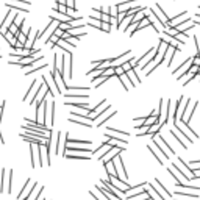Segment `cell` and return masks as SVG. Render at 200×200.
<instances>
[{
  "label": "cell",
  "mask_w": 200,
  "mask_h": 200,
  "mask_svg": "<svg viewBox=\"0 0 200 200\" xmlns=\"http://www.w3.org/2000/svg\"><path fill=\"white\" fill-rule=\"evenodd\" d=\"M174 127H175V130L180 133V135H181L183 138L188 139V142H192L195 138H198V135H197L195 131H192V130L189 128L188 122H184L183 119H178V121L174 124Z\"/></svg>",
  "instance_id": "cell-1"
},
{
  "label": "cell",
  "mask_w": 200,
  "mask_h": 200,
  "mask_svg": "<svg viewBox=\"0 0 200 200\" xmlns=\"http://www.w3.org/2000/svg\"><path fill=\"white\" fill-rule=\"evenodd\" d=\"M52 78H53V82H55V85H56V92H58V94H63V91H64L66 88H67V85H66V82H64V77H63L61 71L56 67V64H53Z\"/></svg>",
  "instance_id": "cell-2"
},
{
  "label": "cell",
  "mask_w": 200,
  "mask_h": 200,
  "mask_svg": "<svg viewBox=\"0 0 200 200\" xmlns=\"http://www.w3.org/2000/svg\"><path fill=\"white\" fill-rule=\"evenodd\" d=\"M17 13H19V11H14L13 8H9V9H8L6 17L3 19L2 25H0V35H3V33H6V31H8V27H9L13 22H14V20L17 19V16H19Z\"/></svg>",
  "instance_id": "cell-3"
},
{
  "label": "cell",
  "mask_w": 200,
  "mask_h": 200,
  "mask_svg": "<svg viewBox=\"0 0 200 200\" xmlns=\"http://www.w3.org/2000/svg\"><path fill=\"white\" fill-rule=\"evenodd\" d=\"M39 149V166L44 167V166H50V153H49V144H42V145H38Z\"/></svg>",
  "instance_id": "cell-4"
},
{
  "label": "cell",
  "mask_w": 200,
  "mask_h": 200,
  "mask_svg": "<svg viewBox=\"0 0 200 200\" xmlns=\"http://www.w3.org/2000/svg\"><path fill=\"white\" fill-rule=\"evenodd\" d=\"M170 105H172V102L170 100H166V99H163L161 102H159V122H161L163 125H164V122L166 121H169V110H170Z\"/></svg>",
  "instance_id": "cell-5"
},
{
  "label": "cell",
  "mask_w": 200,
  "mask_h": 200,
  "mask_svg": "<svg viewBox=\"0 0 200 200\" xmlns=\"http://www.w3.org/2000/svg\"><path fill=\"white\" fill-rule=\"evenodd\" d=\"M61 74L64 78H72V53H67V55L63 56V69Z\"/></svg>",
  "instance_id": "cell-6"
},
{
  "label": "cell",
  "mask_w": 200,
  "mask_h": 200,
  "mask_svg": "<svg viewBox=\"0 0 200 200\" xmlns=\"http://www.w3.org/2000/svg\"><path fill=\"white\" fill-rule=\"evenodd\" d=\"M66 153H78V155H91L92 150L89 147H83V145H66L64 155Z\"/></svg>",
  "instance_id": "cell-7"
},
{
  "label": "cell",
  "mask_w": 200,
  "mask_h": 200,
  "mask_svg": "<svg viewBox=\"0 0 200 200\" xmlns=\"http://www.w3.org/2000/svg\"><path fill=\"white\" fill-rule=\"evenodd\" d=\"M106 110H110V105L106 103V100H102L97 108H92V113H94V116H91V117H89V119H91V122H94L96 119H99L102 114H105Z\"/></svg>",
  "instance_id": "cell-8"
},
{
  "label": "cell",
  "mask_w": 200,
  "mask_h": 200,
  "mask_svg": "<svg viewBox=\"0 0 200 200\" xmlns=\"http://www.w3.org/2000/svg\"><path fill=\"white\" fill-rule=\"evenodd\" d=\"M191 64H192V58H188L184 63H181V64L178 66V67L174 71V75H178V77H177V80H181V78L184 77V74L188 72V69L191 67Z\"/></svg>",
  "instance_id": "cell-9"
},
{
  "label": "cell",
  "mask_w": 200,
  "mask_h": 200,
  "mask_svg": "<svg viewBox=\"0 0 200 200\" xmlns=\"http://www.w3.org/2000/svg\"><path fill=\"white\" fill-rule=\"evenodd\" d=\"M58 25H60V22L58 20H55V19H50V24L44 28V31H41V36H44L42 39L44 41H47V39L53 35V31H55L56 28H58Z\"/></svg>",
  "instance_id": "cell-10"
},
{
  "label": "cell",
  "mask_w": 200,
  "mask_h": 200,
  "mask_svg": "<svg viewBox=\"0 0 200 200\" xmlns=\"http://www.w3.org/2000/svg\"><path fill=\"white\" fill-rule=\"evenodd\" d=\"M42 80H44V85L47 86L49 94H50L52 97H56V94H58V92L55 91L56 85H55V82H53V78H52V74H49V75H42Z\"/></svg>",
  "instance_id": "cell-11"
},
{
  "label": "cell",
  "mask_w": 200,
  "mask_h": 200,
  "mask_svg": "<svg viewBox=\"0 0 200 200\" xmlns=\"http://www.w3.org/2000/svg\"><path fill=\"white\" fill-rule=\"evenodd\" d=\"M28 5L30 3L20 2V0H6V6H9L13 9H17V11H24V13H28Z\"/></svg>",
  "instance_id": "cell-12"
},
{
  "label": "cell",
  "mask_w": 200,
  "mask_h": 200,
  "mask_svg": "<svg viewBox=\"0 0 200 200\" xmlns=\"http://www.w3.org/2000/svg\"><path fill=\"white\" fill-rule=\"evenodd\" d=\"M122 150H125V147H113L111 150H108V152H106V153L102 156V161H103V164L110 163L111 159H113L116 155H119V153H121Z\"/></svg>",
  "instance_id": "cell-13"
},
{
  "label": "cell",
  "mask_w": 200,
  "mask_h": 200,
  "mask_svg": "<svg viewBox=\"0 0 200 200\" xmlns=\"http://www.w3.org/2000/svg\"><path fill=\"white\" fill-rule=\"evenodd\" d=\"M133 60V55H131V52L130 50H127V52H124L122 55H119L117 58H113V63L116 64V66H122L124 63H127V61H131ZM113 66V64H111Z\"/></svg>",
  "instance_id": "cell-14"
},
{
  "label": "cell",
  "mask_w": 200,
  "mask_h": 200,
  "mask_svg": "<svg viewBox=\"0 0 200 200\" xmlns=\"http://www.w3.org/2000/svg\"><path fill=\"white\" fill-rule=\"evenodd\" d=\"M66 145H83V147H88V145H91V141L75 139V138H69V135H66Z\"/></svg>",
  "instance_id": "cell-15"
},
{
  "label": "cell",
  "mask_w": 200,
  "mask_h": 200,
  "mask_svg": "<svg viewBox=\"0 0 200 200\" xmlns=\"http://www.w3.org/2000/svg\"><path fill=\"white\" fill-rule=\"evenodd\" d=\"M150 13H152V14H155V16H156V17H158L159 20H161L163 24H166V22L169 20V17L166 16V13H164V11L161 9V6H159L158 3H156V5H155V6H153V8L150 9Z\"/></svg>",
  "instance_id": "cell-16"
},
{
  "label": "cell",
  "mask_w": 200,
  "mask_h": 200,
  "mask_svg": "<svg viewBox=\"0 0 200 200\" xmlns=\"http://www.w3.org/2000/svg\"><path fill=\"white\" fill-rule=\"evenodd\" d=\"M113 147H114V145H111L110 142H106V141H105V142L100 145V147H99L97 150H92V153L97 155V158H99V159H102V156H103L106 152H108V150H111Z\"/></svg>",
  "instance_id": "cell-17"
},
{
  "label": "cell",
  "mask_w": 200,
  "mask_h": 200,
  "mask_svg": "<svg viewBox=\"0 0 200 200\" xmlns=\"http://www.w3.org/2000/svg\"><path fill=\"white\" fill-rule=\"evenodd\" d=\"M47 92H49V91H47V86H45V85H41V86L38 88V96H36V99H33V100H31V103H35V105L38 106L39 103L42 102V99L45 97Z\"/></svg>",
  "instance_id": "cell-18"
},
{
  "label": "cell",
  "mask_w": 200,
  "mask_h": 200,
  "mask_svg": "<svg viewBox=\"0 0 200 200\" xmlns=\"http://www.w3.org/2000/svg\"><path fill=\"white\" fill-rule=\"evenodd\" d=\"M25 122L28 124V127H31V128H36V130L45 131V133H49V135L52 133V130H50V128H47V127H45L44 124H39V122H36V121H31V119H28V117L25 119Z\"/></svg>",
  "instance_id": "cell-19"
},
{
  "label": "cell",
  "mask_w": 200,
  "mask_h": 200,
  "mask_svg": "<svg viewBox=\"0 0 200 200\" xmlns=\"http://www.w3.org/2000/svg\"><path fill=\"white\" fill-rule=\"evenodd\" d=\"M125 75L128 77V80L131 82V85H133V86H136V85H139V83H141V78L136 75V69H135V67H130V69L125 72Z\"/></svg>",
  "instance_id": "cell-20"
},
{
  "label": "cell",
  "mask_w": 200,
  "mask_h": 200,
  "mask_svg": "<svg viewBox=\"0 0 200 200\" xmlns=\"http://www.w3.org/2000/svg\"><path fill=\"white\" fill-rule=\"evenodd\" d=\"M42 61H44V58H42V60H39V61H36V63H33V64L30 66V69L25 72V75H31L33 72H36V71H39V69L47 67V63H42Z\"/></svg>",
  "instance_id": "cell-21"
},
{
  "label": "cell",
  "mask_w": 200,
  "mask_h": 200,
  "mask_svg": "<svg viewBox=\"0 0 200 200\" xmlns=\"http://www.w3.org/2000/svg\"><path fill=\"white\" fill-rule=\"evenodd\" d=\"M30 156H31V167H36V163H38V156H39V149L38 145H31L30 149Z\"/></svg>",
  "instance_id": "cell-22"
},
{
  "label": "cell",
  "mask_w": 200,
  "mask_h": 200,
  "mask_svg": "<svg viewBox=\"0 0 200 200\" xmlns=\"http://www.w3.org/2000/svg\"><path fill=\"white\" fill-rule=\"evenodd\" d=\"M155 186H156V188H158V191L161 192L164 197H172V192H170L167 188H164V186H163V183L159 181V180H155Z\"/></svg>",
  "instance_id": "cell-23"
},
{
  "label": "cell",
  "mask_w": 200,
  "mask_h": 200,
  "mask_svg": "<svg viewBox=\"0 0 200 200\" xmlns=\"http://www.w3.org/2000/svg\"><path fill=\"white\" fill-rule=\"evenodd\" d=\"M119 82L122 83V86H124V89H125V91H130V88H133L131 82H130V80H128V77H127L125 74L119 75Z\"/></svg>",
  "instance_id": "cell-24"
},
{
  "label": "cell",
  "mask_w": 200,
  "mask_h": 200,
  "mask_svg": "<svg viewBox=\"0 0 200 200\" xmlns=\"http://www.w3.org/2000/svg\"><path fill=\"white\" fill-rule=\"evenodd\" d=\"M161 127H163V124L159 122V121H156L155 124H152V125H150V128H149V136L158 135V133H159V130H161Z\"/></svg>",
  "instance_id": "cell-25"
},
{
  "label": "cell",
  "mask_w": 200,
  "mask_h": 200,
  "mask_svg": "<svg viewBox=\"0 0 200 200\" xmlns=\"http://www.w3.org/2000/svg\"><path fill=\"white\" fill-rule=\"evenodd\" d=\"M106 133H111V135H114V136H122L124 139L130 136L127 131H121V130H116V128H111V127H110V128H106Z\"/></svg>",
  "instance_id": "cell-26"
},
{
  "label": "cell",
  "mask_w": 200,
  "mask_h": 200,
  "mask_svg": "<svg viewBox=\"0 0 200 200\" xmlns=\"http://www.w3.org/2000/svg\"><path fill=\"white\" fill-rule=\"evenodd\" d=\"M172 136H174V138L177 139V142H178V144H181V147H183L184 150L188 149V144H186V142L183 141V136L180 135V133H178L177 130H172Z\"/></svg>",
  "instance_id": "cell-27"
},
{
  "label": "cell",
  "mask_w": 200,
  "mask_h": 200,
  "mask_svg": "<svg viewBox=\"0 0 200 200\" xmlns=\"http://www.w3.org/2000/svg\"><path fill=\"white\" fill-rule=\"evenodd\" d=\"M49 114H50V125H53V124H55V116H56V105H55V102L50 103V111H49Z\"/></svg>",
  "instance_id": "cell-28"
},
{
  "label": "cell",
  "mask_w": 200,
  "mask_h": 200,
  "mask_svg": "<svg viewBox=\"0 0 200 200\" xmlns=\"http://www.w3.org/2000/svg\"><path fill=\"white\" fill-rule=\"evenodd\" d=\"M3 36H5V39H6V42L14 49V45H16V36L13 35V33H9V31H6V33H3Z\"/></svg>",
  "instance_id": "cell-29"
},
{
  "label": "cell",
  "mask_w": 200,
  "mask_h": 200,
  "mask_svg": "<svg viewBox=\"0 0 200 200\" xmlns=\"http://www.w3.org/2000/svg\"><path fill=\"white\" fill-rule=\"evenodd\" d=\"M69 121H71V122H74V124H77V125H83V127H88V128H92V127H94V125H92L91 122H86V121H82V119H78V121H77V119H75V117H71V119H69Z\"/></svg>",
  "instance_id": "cell-30"
},
{
  "label": "cell",
  "mask_w": 200,
  "mask_h": 200,
  "mask_svg": "<svg viewBox=\"0 0 200 200\" xmlns=\"http://www.w3.org/2000/svg\"><path fill=\"white\" fill-rule=\"evenodd\" d=\"M64 156L71 159H89V155H78V153H66Z\"/></svg>",
  "instance_id": "cell-31"
},
{
  "label": "cell",
  "mask_w": 200,
  "mask_h": 200,
  "mask_svg": "<svg viewBox=\"0 0 200 200\" xmlns=\"http://www.w3.org/2000/svg\"><path fill=\"white\" fill-rule=\"evenodd\" d=\"M66 89L71 92H88L89 91V88H80V86H67Z\"/></svg>",
  "instance_id": "cell-32"
},
{
  "label": "cell",
  "mask_w": 200,
  "mask_h": 200,
  "mask_svg": "<svg viewBox=\"0 0 200 200\" xmlns=\"http://www.w3.org/2000/svg\"><path fill=\"white\" fill-rule=\"evenodd\" d=\"M114 114H116V111H110V113L106 114V116H105V117L102 119V121H100V122H99V124H97L96 127H102V125H105V124H106V121H108V119H111V117H113Z\"/></svg>",
  "instance_id": "cell-33"
},
{
  "label": "cell",
  "mask_w": 200,
  "mask_h": 200,
  "mask_svg": "<svg viewBox=\"0 0 200 200\" xmlns=\"http://www.w3.org/2000/svg\"><path fill=\"white\" fill-rule=\"evenodd\" d=\"M175 194H177V195H181V197H186V198H197V197H198L197 192H191V194H188V192H180V191H177Z\"/></svg>",
  "instance_id": "cell-34"
},
{
  "label": "cell",
  "mask_w": 200,
  "mask_h": 200,
  "mask_svg": "<svg viewBox=\"0 0 200 200\" xmlns=\"http://www.w3.org/2000/svg\"><path fill=\"white\" fill-rule=\"evenodd\" d=\"M100 30L110 33V31H111V22H102V24H100Z\"/></svg>",
  "instance_id": "cell-35"
},
{
  "label": "cell",
  "mask_w": 200,
  "mask_h": 200,
  "mask_svg": "<svg viewBox=\"0 0 200 200\" xmlns=\"http://www.w3.org/2000/svg\"><path fill=\"white\" fill-rule=\"evenodd\" d=\"M106 11H110L108 14H110L111 17H116V16H119V8H117V6H111V8H108Z\"/></svg>",
  "instance_id": "cell-36"
},
{
  "label": "cell",
  "mask_w": 200,
  "mask_h": 200,
  "mask_svg": "<svg viewBox=\"0 0 200 200\" xmlns=\"http://www.w3.org/2000/svg\"><path fill=\"white\" fill-rule=\"evenodd\" d=\"M8 31L9 33H13V35H16L17 31H19V28H17V25H16V22H13L9 27H8Z\"/></svg>",
  "instance_id": "cell-37"
},
{
  "label": "cell",
  "mask_w": 200,
  "mask_h": 200,
  "mask_svg": "<svg viewBox=\"0 0 200 200\" xmlns=\"http://www.w3.org/2000/svg\"><path fill=\"white\" fill-rule=\"evenodd\" d=\"M100 20L102 22H111V16L108 14V13H102V14H100Z\"/></svg>",
  "instance_id": "cell-38"
},
{
  "label": "cell",
  "mask_w": 200,
  "mask_h": 200,
  "mask_svg": "<svg viewBox=\"0 0 200 200\" xmlns=\"http://www.w3.org/2000/svg\"><path fill=\"white\" fill-rule=\"evenodd\" d=\"M194 44H195V47H197V55L200 56V39H198V38H194Z\"/></svg>",
  "instance_id": "cell-39"
},
{
  "label": "cell",
  "mask_w": 200,
  "mask_h": 200,
  "mask_svg": "<svg viewBox=\"0 0 200 200\" xmlns=\"http://www.w3.org/2000/svg\"><path fill=\"white\" fill-rule=\"evenodd\" d=\"M66 6H67V8H77L75 6V0H66Z\"/></svg>",
  "instance_id": "cell-40"
},
{
  "label": "cell",
  "mask_w": 200,
  "mask_h": 200,
  "mask_svg": "<svg viewBox=\"0 0 200 200\" xmlns=\"http://www.w3.org/2000/svg\"><path fill=\"white\" fill-rule=\"evenodd\" d=\"M53 35H55V36H58V38H60V39H61V36H63V35H64V31H63V30H61V28H56V30H55V31H53Z\"/></svg>",
  "instance_id": "cell-41"
},
{
  "label": "cell",
  "mask_w": 200,
  "mask_h": 200,
  "mask_svg": "<svg viewBox=\"0 0 200 200\" xmlns=\"http://www.w3.org/2000/svg\"><path fill=\"white\" fill-rule=\"evenodd\" d=\"M192 64H194V66H200V56H198V55H195V56L192 58Z\"/></svg>",
  "instance_id": "cell-42"
},
{
  "label": "cell",
  "mask_w": 200,
  "mask_h": 200,
  "mask_svg": "<svg viewBox=\"0 0 200 200\" xmlns=\"http://www.w3.org/2000/svg\"><path fill=\"white\" fill-rule=\"evenodd\" d=\"M145 119H147V117H139V119H135L133 122H135L136 125H138V124H144V122H145Z\"/></svg>",
  "instance_id": "cell-43"
},
{
  "label": "cell",
  "mask_w": 200,
  "mask_h": 200,
  "mask_svg": "<svg viewBox=\"0 0 200 200\" xmlns=\"http://www.w3.org/2000/svg\"><path fill=\"white\" fill-rule=\"evenodd\" d=\"M3 110H5L3 106H0V121H2V116H3Z\"/></svg>",
  "instance_id": "cell-44"
},
{
  "label": "cell",
  "mask_w": 200,
  "mask_h": 200,
  "mask_svg": "<svg viewBox=\"0 0 200 200\" xmlns=\"http://www.w3.org/2000/svg\"><path fill=\"white\" fill-rule=\"evenodd\" d=\"M5 141H3V138H2V133H0V144H3Z\"/></svg>",
  "instance_id": "cell-45"
},
{
  "label": "cell",
  "mask_w": 200,
  "mask_h": 200,
  "mask_svg": "<svg viewBox=\"0 0 200 200\" xmlns=\"http://www.w3.org/2000/svg\"><path fill=\"white\" fill-rule=\"evenodd\" d=\"M119 3H124V2H128V0H117Z\"/></svg>",
  "instance_id": "cell-46"
},
{
  "label": "cell",
  "mask_w": 200,
  "mask_h": 200,
  "mask_svg": "<svg viewBox=\"0 0 200 200\" xmlns=\"http://www.w3.org/2000/svg\"><path fill=\"white\" fill-rule=\"evenodd\" d=\"M175 200H181V198H175ZM191 200H194V198H191Z\"/></svg>",
  "instance_id": "cell-47"
}]
</instances>
